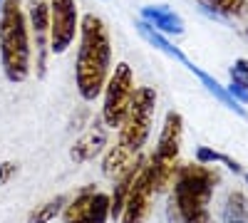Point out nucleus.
Masks as SVG:
<instances>
[{"label": "nucleus", "mask_w": 248, "mask_h": 223, "mask_svg": "<svg viewBox=\"0 0 248 223\" xmlns=\"http://www.w3.org/2000/svg\"><path fill=\"white\" fill-rule=\"evenodd\" d=\"M112 72V43L107 25L94 13L82 15L79 20V47L75 59V82L85 102H94L105 92Z\"/></svg>", "instance_id": "f257e3e1"}, {"label": "nucleus", "mask_w": 248, "mask_h": 223, "mask_svg": "<svg viewBox=\"0 0 248 223\" xmlns=\"http://www.w3.org/2000/svg\"><path fill=\"white\" fill-rule=\"evenodd\" d=\"M30 25L20 0H3L0 8V65L13 85L30 74Z\"/></svg>", "instance_id": "f03ea898"}, {"label": "nucleus", "mask_w": 248, "mask_h": 223, "mask_svg": "<svg viewBox=\"0 0 248 223\" xmlns=\"http://www.w3.org/2000/svg\"><path fill=\"white\" fill-rule=\"evenodd\" d=\"M221 176L206 164H181L174 178L169 213L174 223H191L209 213V201Z\"/></svg>", "instance_id": "7ed1b4c3"}, {"label": "nucleus", "mask_w": 248, "mask_h": 223, "mask_svg": "<svg viewBox=\"0 0 248 223\" xmlns=\"http://www.w3.org/2000/svg\"><path fill=\"white\" fill-rule=\"evenodd\" d=\"M156 109V89L154 87H134L129 109L119 124V141L132 151H141L152 134V121Z\"/></svg>", "instance_id": "20e7f679"}, {"label": "nucleus", "mask_w": 248, "mask_h": 223, "mask_svg": "<svg viewBox=\"0 0 248 223\" xmlns=\"http://www.w3.org/2000/svg\"><path fill=\"white\" fill-rule=\"evenodd\" d=\"M105 102H102V121L107 129H119L124 114L129 109L132 94H134V72L129 67V62H119L105 85Z\"/></svg>", "instance_id": "39448f33"}, {"label": "nucleus", "mask_w": 248, "mask_h": 223, "mask_svg": "<svg viewBox=\"0 0 248 223\" xmlns=\"http://www.w3.org/2000/svg\"><path fill=\"white\" fill-rule=\"evenodd\" d=\"M79 17L75 0H50V52L62 55L77 37Z\"/></svg>", "instance_id": "423d86ee"}, {"label": "nucleus", "mask_w": 248, "mask_h": 223, "mask_svg": "<svg viewBox=\"0 0 248 223\" xmlns=\"http://www.w3.org/2000/svg\"><path fill=\"white\" fill-rule=\"evenodd\" d=\"M28 25L35 40V70L37 77H45L47 67V52H50V0H28Z\"/></svg>", "instance_id": "0eeeda50"}, {"label": "nucleus", "mask_w": 248, "mask_h": 223, "mask_svg": "<svg viewBox=\"0 0 248 223\" xmlns=\"http://www.w3.org/2000/svg\"><path fill=\"white\" fill-rule=\"evenodd\" d=\"M152 196H154L152 176H149V166L144 164L134 178L132 189H129L127 204H124V211L119 216V223H144L147 221L149 208H152Z\"/></svg>", "instance_id": "6e6552de"}, {"label": "nucleus", "mask_w": 248, "mask_h": 223, "mask_svg": "<svg viewBox=\"0 0 248 223\" xmlns=\"http://www.w3.org/2000/svg\"><path fill=\"white\" fill-rule=\"evenodd\" d=\"M181 136H184V119L179 112H167L164 117V127L156 141V149L152 159L167 161V164H179V154H181Z\"/></svg>", "instance_id": "1a4fd4ad"}, {"label": "nucleus", "mask_w": 248, "mask_h": 223, "mask_svg": "<svg viewBox=\"0 0 248 223\" xmlns=\"http://www.w3.org/2000/svg\"><path fill=\"white\" fill-rule=\"evenodd\" d=\"M105 147H107V127H105V121H102V117H97L94 124L72 144L70 159L75 161V164H85V161L97 159L102 151H105Z\"/></svg>", "instance_id": "9d476101"}, {"label": "nucleus", "mask_w": 248, "mask_h": 223, "mask_svg": "<svg viewBox=\"0 0 248 223\" xmlns=\"http://www.w3.org/2000/svg\"><path fill=\"white\" fill-rule=\"evenodd\" d=\"M147 164V159H144L141 154H139V159L134 161V164L124 171L117 181H114V189H112V193H109V218H114V221H119V216H122V211H124V204H127V196H129V189H132V184H134V178H137V174L141 171V166Z\"/></svg>", "instance_id": "9b49d317"}, {"label": "nucleus", "mask_w": 248, "mask_h": 223, "mask_svg": "<svg viewBox=\"0 0 248 223\" xmlns=\"http://www.w3.org/2000/svg\"><path fill=\"white\" fill-rule=\"evenodd\" d=\"M141 17L149 25H154L161 35H181L184 32L181 17L169 5H147V8H141Z\"/></svg>", "instance_id": "f8f14e48"}, {"label": "nucleus", "mask_w": 248, "mask_h": 223, "mask_svg": "<svg viewBox=\"0 0 248 223\" xmlns=\"http://www.w3.org/2000/svg\"><path fill=\"white\" fill-rule=\"evenodd\" d=\"M139 154H141V151H132L129 147H124L122 141H117V144L105 154V161H102V171H105L107 178L117 181V178L139 159Z\"/></svg>", "instance_id": "ddd939ff"}, {"label": "nucleus", "mask_w": 248, "mask_h": 223, "mask_svg": "<svg viewBox=\"0 0 248 223\" xmlns=\"http://www.w3.org/2000/svg\"><path fill=\"white\" fill-rule=\"evenodd\" d=\"M137 28H139V32H141V37H144V40H147V43H152V45H154L156 50H161V52H167L169 57H174V59H179V62H181L184 67H189V65H191V62H189V59H186V57H184V52H181L179 47H174V45H171V43H169V40H167V37H164V35H161V32H159V30H156L154 25H149V23H147V20H141V23H139Z\"/></svg>", "instance_id": "4468645a"}, {"label": "nucleus", "mask_w": 248, "mask_h": 223, "mask_svg": "<svg viewBox=\"0 0 248 223\" xmlns=\"http://www.w3.org/2000/svg\"><path fill=\"white\" fill-rule=\"evenodd\" d=\"M107 221H109V196L102 193V191H94L87 208L82 211L72 223H107Z\"/></svg>", "instance_id": "2eb2a0df"}, {"label": "nucleus", "mask_w": 248, "mask_h": 223, "mask_svg": "<svg viewBox=\"0 0 248 223\" xmlns=\"http://www.w3.org/2000/svg\"><path fill=\"white\" fill-rule=\"evenodd\" d=\"M189 70H191V72H194V74L201 79L203 85H206V89H209V92H211L216 99H221V102H223L226 107H229L231 112H236V114H238V117H243V119L248 117V114H246V109H243V107H238V102H236V99L229 94V89H223V87L216 82V79H214L211 74H206L203 70H199V67H194V65H189Z\"/></svg>", "instance_id": "dca6fc26"}, {"label": "nucleus", "mask_w": 248, "mask_h": 223, "mask_svg": "<svg viewBox=\"0 0 248 223\" xmlns=\"http://www.w3.org/2000/svg\"><path fill=\"white\" fill-rule=\"evenodd\" d=\"M65 206H67V196L60 193V196L45 201L43 206H35L28 213V223H50V221H55L62 211H65Z\"/></svg>", "instance_id": "f3484780"}, {"label": "nucleus", "mask_w": 248, "mask_h": 223, "mask_svg": "<svg viewBox=\"0 0 248 223\" xmlns=\"http://www.w3.org/2000/svg\"><path fill=\"white\" fill-rule=\"evenodd\" d=\"M223 223H248V198L241 191H231L226 198Z\"/></svg>", "instance_id": "a211bd4d"}, {"label": "nucleus", "mask_w": 248, "mask_h": 223, "mask_svg": "<svg viewBox=\"0 0 248 223\" xmlns=\"http://www.w3.org/2000/svg\"><path fill=\"white\" fill-rule=\"evenodd\" d=\"M199 3L203 5V10L218 17V15H241L248 0H199Z\"/></svg>", "instance_id": "6ab92c4d"}, {"label": "nucleus", "mask_w": 248, "mask_h": 223, "mask_svg": "<svg viewBox=\"0 0 248 223\" xmlns=\"http://www.w3.org/2000/svg\"><path fill=\"white\" fill-rule=\"evenodd\" d=\"M94 191H97V189L90 184V186H85V189H82V191H79V193H77V196L70 201V204L65 206V211H62V216H65V223H72V221H75V218H77L82 211L87 208V204L92 201Z\"/></svg>", "instance_id": "aec40b11"}, {"label": "nucleus", "mask_w": 248, "mask_h": 223, "mask_svg": "<svg viewBox=\"0 0 248 223\" xmlns=\"http://www.w3.org/2000/svg\"><path fill=\"white\" fill-rule=\"evenodd\" d=\"M196 159H199V164H223V166H229V171H233V174L243 171L238 161H233L231 156H226V154H218V151H214L209 147H199L196 149Z\"/></svg>", "instance_id": "412c9836"}, {"label": "nucleus", "mask_w": 248, "mask_h": 223, "mask_svg": "<svg viewBox=\"0 0 248 223\" xmlns=\"http://www.w3.org/2000/svg\"><path fill=\"white\" fill-rule=\"evenodd\" d=\"M229 74H231V82L233 85H238V87H243L248 92V59L246 57L236 59V62L229 67Z\"/></svg>", "instance_id": "4be33fe9"}, {"label": "nucleus", "mask_w": 248, "mask_h": 223, "mask_svg": "<svg viewBox=\"0 0 248 223\" xmlns=\"http://www.w3.org/2000/svg\"><path fill=\"white\" fill-rule=\"evenodd\" d=\"M17 169H20L17 161H0V186H5L8 181H13Z\"/></svg>", "instance_id": "5701e85b"}, {"label": "nucleus", "mask_w": 248, "mask_h": 223, "mask_svg": "<svg viewBox=\"0 0 248 223\" xmlns=\"http://www.w3.org/2000/svg\"><path fill=\"white\" fill-rule=\"evenodd\" d=\"M229 94H231V97L236 99V102H238V104H246V102H248V92H246L243 87H238V85H233V82H231V87H229Z\"/></svg>", "instance_id": "b1692460"}, {"label": "nucleus", "mask_w": 248, "mask_h": 223, "mask_svg": "<svg viewBox=\"0 0 248 223\" xmlns=\"http://www.w3.org/2000/svg\"><path fill=\"white\" fill-rule=\"evenodd\" d=\"M191 223H211V218H209V213H206V216H201V218H196V221H191Z\"/></svg>", "instance_id": "393cba45"}, {"label": "nucleus", "mask_w": 248, "mask_h": 223, "mask_svg": "<svg viewBox=\"0 0 248 223\" xmlns=\"http://www.w3.org/2000/svg\"><path fill=\"white\" fill-rule=\"evenodd\" d=\"M246 184H248V171H246Z\"/></svg>", "instance_id": "a878e982"}, {"label": "nucleus", "mask_w": 248, "mask_h": 223, "mask_svg": "<svg viewBox=\"0 0 248 223\" xmlns=\"http://www.w3.org/2000/svg\"><path fill=\"white\" fill-rule=\"evenodd\" d=\"M246 40H248V28H246Z\"/></svg>", "instance_id": "bb28decb"}, {"label": "nucleus", "mask_w": 248, "mask_h": 223, "mask_svg": "<svg viewBox=\"0 0 248 223\" xmlns=\"http://www.w3.org/2000/svg\"><path fill=\"white\" fill-rule=\"evenodd\" d=\"M0 8H3V0H0Z\"/></svg>", "instance_id": "cd10ccee"}]
</instances>
